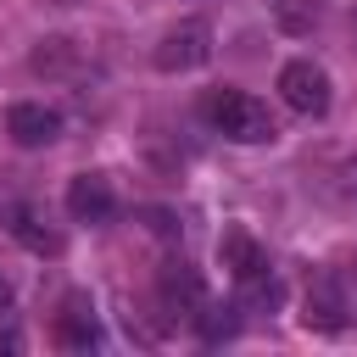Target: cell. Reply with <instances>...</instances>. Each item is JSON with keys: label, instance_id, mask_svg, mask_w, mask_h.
Listing matches in <instances>:
<instances>
[{"label": "cell", "instance_id": "obj_7", "mask_svg": "<svg viewBox=\"0 0 357 357\" xmlns=\"http://www.w3.org/2000/svg\"><path fill=\"white\" fill-rule=\"evenodd\" d=\"M67 212H73L78 223H112V218H117V190H112V178H106V173H78V178L67 184Z\"/></svg>", "mask_w": 357, "mask_h": 357}, {"label": "cell", "instance_id": "obj_1", "mask_svg": "<svg viewBox=\"0 0 357 357\" xmlns=\"http://www.w3.org/2000/svg\"><path fill=\"white\" fill-rule=\"evenodd\" d=\"M201 117L223 134V139H234V145H268L279 128H273V117H268V106L257 100V95H245V89H206L201 95Z\"/></svg>", "mask_w": 357, "mask_h": 357}, {"label": "cell", "instance_id": "obj_4", "mask_svg": "<svg viewBox=\"0 0 357 357\" xmlns=\"http://www.w3.org/2000/svg\"><path fill=\"white\" fill-rule=\"evenodd\" d=\"M50 340L61 351H95L100 346V318H95V301L84 290H67L61 307H56V324H50Z\"/></svg>", "mask_w": 357, "mask_h": 357}, {"label": "cell", "instance_id": "obj_10", "mask_svg": "<svg viewBox=\"0 0 357 357\" xmlns=\"http://www.w3.org/2000/svg\"><path fill=\"white\" fill-rule=\"evenodd\" d=\"M11 234H17L33 257H61V245H67L61 229H50V218H39L33 206H17V212H11Z\"/></svg>", "mask_w": 357, "mask_h": 357}, {"label": "cell", "instance_id": "obj_3", "mask_svg": "<svg viewBox=\"0 0 357 357\" xmlns=\"http://www.w3.org/2000/svg\"><path fill=\"white\" fill-rule=\"evenodd\" d=\"M279 100H284L296 117H324L329 100H335V95H329V73H324L318 61H307V56H301V61H284V67H279Z\"/></svg>", "mask_w": 357, "mask_h": 357}, {"label": "cell", "instance_id": "obj_12", "mask_svg": "<svg viewBox=\"0 0 357 357\" xmlns=\"http://www.w3.org/2000/svg\"><path fill=\"white\" fill-rule=\"evenodd\" d=\"M234 312H240V301H234V307H212V301H206L190 324L201 329V340H212V346H218V340H229V335H234Z\"/></svg>", "mask_w": 357, "mask_h": 357}, {"label": "cell", "instance_id": "obj_9", "mask_svg": "<svg viewBox=\"0 0 357 357\" xmlns=\"http://www.w3.org/2000/svg\"><path fill=\"white\" fill-rule=\"evenodd\" d=\"M218 251H223V268H229V279H234V284H251V279L273 273L268 251H262V245H257L245 229H229V234L218 240Z\"/></svg>", "mask_w": 357, "mask_h": 357}, {"label": "cell", "instance_id": "obj_5", "mask_svg": "<svg viewBox=\"0 0 357 357\" xmlns=\"http://www.w3.org/2000/svg\"><path fill=\"white\" fill-rule=\"evenodd\" d=\"M156 301H162V312H173V318H195V312L206 307V284H201V273H195L190 262H167V268L156 273Z\"/></svg>", "mask_w": 357, "mask_h": 357}, {"label": "cell", "instance_id": "obj_16", "mask_svg": "<svg viewBox=\"0 0 357 357\" xmlns=\"http://www.w3.org/2000/svg\"><path fill=\"white\" fill-rule=\"evenodd\" d=\"M50 6H84V0H50Z\"/></svg>", "mask_w": 357, "mask_h": 357}, {"label": "cell", "instance_id": "obj_15", "mask_svg": "<svg viewBox=\"0 0 357 357\" xmlns=\"http://www.w3.org/2000/svg\"><path fill=\"white\" fill-rule=\"evenodd\" d=\"M0 312H11V279L0 273Z\"/></svg>", "mask_w": 357, "mask_h": 357}, {"label": "cell", "instance_id": "obj_2", "mask_svg": "<svg viewBox=\"0 0 357 357\" xmlns=\"http://www.w3.org/2000/svg\"><path fill=\"white\" fill-rule=\"evenodd\" d=\"M206 56H212V28H206L201 17L173 22V28L156 39V50H151V61H156L162 73H195V67H206Z\"/></svg>", "mask_w": 357, "mask_h": 357}, {"label": "cell", "instance_id": "obj_11", "mask_svg": "<svg viewBox=\"0 0 357 357\" xmlns=\"http://www.w3.org/2000/svg\"><path fill=\"white\" fill-rule=\"evenodd\" d=\"M268 11H273V22H279L284 33H296V39H301V33H312V28H318V17H324V11H318V0H268Z\"/></svg>", "mask_w": 357, "mask_h": 357}, {"label": "cell", "instance_id": "obj_14", "mask_svg": "<svg viewBox=\"0 0 357 357\" xmlns=\"http://www.w3.org/2000/svg\"><path fill=\"white\" fill-rule=\"evenodd\" d=\"M0 351H22V335L17 329H0Z\"/></svg>", "mask_w": 357, "mask_h": 357}, {"label": "cell", "instance_id": "obj_13", "mask_svg": "<svg viewBox=\"0 0 357 357\" xmlns=\"http://www.w3.org/2000/svg\"><path fill=\"white\" fill-rule=\"evenodd\" d=\"M340 195L357 206V156H351V162H340Z\"/></svg>", "mask_w": 357, "mask_h": 357}, {"label": "cell", "instance_id": "obj_6", "mask_svg": "<svg viewBox=\"0 0 357 357\" xmlns=\"http://www.w3.org/2000/svg\"><path fill=\"white\" fill-rule=\"evenodd\" d=\"M301 324L318 329V335H340L346 329V290L335 273H318L307 284V301H301Z\"/></svg>", "mask_w": 357, "mask_h": 357}, {"label": "cell", "instance_id": "obj_17", "mask_svg": "<svg viewBox=\"0 0 357 357\" xmlns=\"http://www.w3.org/2000/svg\"><path fill=\"white\" fill-rule=\"evenodd\" d=\"M351 28H357V17H351Z\"/></svg>", "mask_w": 357, "mask_h": 357}, {"label": "cell", "instance_id": "obj_8", "mask_svg": "<svg viewBox=\"0 0 357 357\" xmlns=\"http://www.w3.org/2000/svg\"><path fill=\"white\" fill-rule=\"evenodd\" d=\"M6 134H11L22 151H39V145H50V139L61 134V112H50V106H39V100H17V106L6 112Z\"/></svg>", "mask_w": 357, "mask_h": 357}]
</instances>
